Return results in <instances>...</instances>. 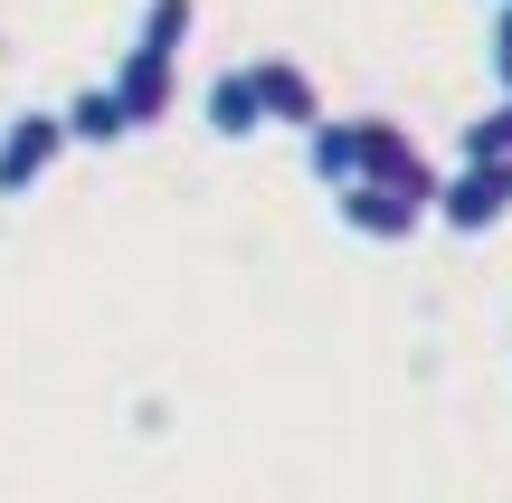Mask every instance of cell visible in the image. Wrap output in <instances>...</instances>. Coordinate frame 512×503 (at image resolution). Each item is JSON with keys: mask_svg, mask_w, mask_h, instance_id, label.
I'll return each instance as SVG.
<instances>
[{"mask_svg": "<svg viewBox=\"0 0 512 503\" xmlns=\"http://www.w3.org/2000/svg\"><path fill=\"white\" fill-rule=\"evenodd\" d=\"M304 171L323 190H342V181H408V190H427V200L446 190V171L418 152V133H408L399 114H323V124L304 133Z\"/></svg>", "mask_w": 512, "mask_h": 503, "instance_id": "6da1fadb", "label": "cell"}, {"mask_svg": "<svg viewBox=\"0 0 512 503\" xmlns=\"http://www.w3.org/2000/svg\"><path fill=\"white\" fill-rule=\"evenodd\" d=\"M200 29V0H152L143 29H133L124 67H114V95L133 105V124H162L171 95H181V38Z\"/></svg>", "mask_w": 512, "mask_h": 503, "instance_id": "7a4b0ae2", "label": "cell"}, {"mask_svg": "<svg viewBox=\"0 0 512 503\" xmlns=\"http://www.w3.org/2000/svg\"><path fill=\"white\" fill-rule=\"evenodd\" d=\"M332 219H342L351 238L389 247V238H418V228L437 219V200L408 190V181H342V190H332Z\"/></svg>", "mask_w": 512, "mask_h": 503, "instance_id": "3957f363", "label": "cell"}, {"mask_svg": "<svg viewBox=\"0 0 512 503\" xmlns=\"http://www.w3.org/2000/svg\"><path fill=\"white\" fill-rule=\"evenodd\" d=\"M503 219H512V162H475V152H465V162L446 171V190H437V228L484 238V228H503Z\"/></svg>", "mask_w": 512, "mask_h": 503, "instance_id": "277c9868", "label": "cell"}, {"mask_svg": "<svg viewBox=\"0 0 512 503\" xmlns=\"http://www.w3.org/2000/svg\"><path fill=\"white\" fill-rule=\"evenodd\" d=\"M67 143H76L67 114H10V124H0V200H29V190L57 171Z\"/></svg>", "mask_w": 512, "mask_h": 503, "instance_id": "5b68a950", "label": "cell"}, {"mask_svg": "<svg viewBox=\"0 0 512 503\" xmlns=\"http://www.w3.org/2000/svg\"><path fill=\"white\" fill-rule=\"evenodd\" d=\"M200 124L219 133V143H247V133H266V95H256V57L247 67H219L200 95Z\"/></svg>", "mask_w": 512, "mask_h": 503, "instance_id": "8992f818", "label": "cell"}, {"mask_svg": "<svg viewBox=\"0 0 512 503\" xmlns=\"http://www.w3.org/2000/svg\"><path fill=\"white\" fill-rule=\"evenodd\" d=\"M256 95H266V124H285V133L323 124V86L304 76V57H256Z\"/></svg>", "mask_w": 512, "mask_h": 503, "instance_id": "52a82bcc", "label": "cell"}, {"mask_svg": "<svg viewBox=\"0 0 512 503\" xmlns=\"http://www.w3.org/2000/svg\"><path fill=\"white\" fill-rule=\"evenodd\" d=\"M67 124H76V143H124V133H143V124H133V105L114 95V76L76 95V105H67Z\"/></svg>", "mask_w": 512, "mask_h": 503, "instance_id": "ba28073f", "label": "cell"}, {"mask_svg": "<svg viewBox=\"0 0 512 503\" xmlns=\"http://www.w3.org/2000/svg\"><path fill=\"white\" fill-rule=\"evenodd\" d=\"M456 152H475V162H503V152H512V95H494V105H484L475 124L456 133Z\"/></svg>", "mask_w": 512, "mask_h": 503, "instance_id": "9c48e42d", "label": "cell"}, {"mask_svg": "<svg viewBox=\"0 0 512 503\" xmlns=\"http://www.w3.org/2000/svg\"><path fill=\"white\" fill-rule=\"evenodd\" d=\"M494 86L512 95V0H503V19H494Z\"/></svg>", "mask_w": 512, "mask_h": 503, "instance_id": "30bf717a", "label": "cell"}, {"mask_svg": "<svg viewBox=\"0 0 512 503\" xmlns=\"http://www.w3.org/2000/svg\"><path fill=\"white\" fill-rule=\"evenodd\" d=\"M503 162H512V152H503Z\"/></svg>", "mask_w": 512, "mask_h": 503, "instance_id": "8fae6325", "label": "cell"}]
</instances>
